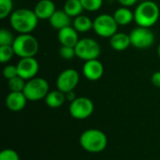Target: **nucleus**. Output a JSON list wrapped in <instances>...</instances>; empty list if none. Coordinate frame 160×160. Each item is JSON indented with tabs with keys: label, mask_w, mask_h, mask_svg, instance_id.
<instances>
[{
	"label": "nucleus",
	"mask_w": 160,
	"mask_h": 160,
	"mask_svg": "<svg viewBox=\"0 0 160 160\" xmlns=\"http://www.w3.org/2000/svg\"><path fill=\"white\" fill-rule=\"evenodd\" d=\"M38 18L29 8L15 9L9 16V23L19 34H31L38 26Z\"/></svg>",
	"instance_id": "obj_1"
},
{
	"label": "nucleus",
	"mask_w": 160,
	"mask_h": 160,
	"mask_svg": "<svg viewBox=\"0 0 160 160\" xmlns=\"http://www.w3.org/2000/svg\"><path fill=\"white\" fill-rule=\"evenodd\" d=\"M160 10L158 4L151 0H145L135 8L134 22L138 26L151 28L158 22Z\"/></svg>",
	"instance_id": "obj_2"
},
{
	"label": "nucleus",
	"mask_w": 160,
	"mask_h": 160,
	"mask_svg": "<svg viewBox=\"0 0 160 160\" xmlns=\"http://www.w3.org/2000/svg\"><path fill=\"white\" fill-rule=\"evenodd\" d=\"M108 139L106 134L99 129H87L80 137V145L83 150L92 154H98L105 150Z\"/></svg>",
	"instance_id": "obj_3"
},
{
	"label": "nucleus",
	"mask_w": 160,
	"mask_h": 160,
	"mask_svg": "<svg viewBox=\"0 0 160 160\" xmlns=\"http://www.w3.org/2000/svg\"><path fill=\"white\" fill-rule=\"evenodd\" d=\"M14 52L20 58L35 57L38 52V39L31 34H20L15 38L12 44Z\"/></svg>",
	"instance_id": "obj_4"
},
{
	"label": "nucleus",
	"mask_w": 160,
	"mask_h": 160,
	"mask_svg": "<svg viewBox=\"0 0 160 160\" xmlns=\"http://www.w3.org/2000/svg\"><path fill=\"white\" fill-rule=\"evenodd\" d=\"M49 92L50 86L48 82L39 77H35L27 81L23 89V94L29 101L41 100L46 98Z\"/></svg>",
	"instance_id": "obj_5"
},
{
	"label": "nucleus",
	"mask_w": 160,
	"mask_h": 160,
	"mask_svg": "<svg viewBox=\"0 0 160 160\" xmlns=\"http://www.w3.org/2000/svg\"><path fill=\"white\" fill-rule=\"evenodd\" d=\"M75 52L78 58L86 62L98 59L100 55L101 48L99 43L94 38H83L75 46Z\"/></svg>",
	"instance_id": "obj_6"
},
{
	"label": "nucleus",
	"mask_w": 160,
	"mask_h": 160,
	"mask_svg": "<svg viewBox=\"0 0 160 160\" xmlns=\"http://www.w3.org/2000/svg\"><path fill=\"white\" fill-rule=\"evenodd\" d=\"M118 24L115 22L112 15L110 14H100L93 21V30L94 32L101 37L111 38L115 33H117Z\"/></svg>",
	"instance_id": "obj_7"
},
{
	"label": "nucleus",
	"mask_w": 160,
	"mask_h": 160,
	"mask_svg": "<svg viewBox=\"0 0 160 160\" xmlns=\"http://www.w3.org/2000/svg\"><path fill=\"white\" fill-rule=\"evenodd\" d=\"M94 112L93 101L86 97L77 98L74 101L70 102L69 113L77 120H84L92 115Z\"/></svg>",
	"instance_id": "obj_8"
},
{
	"label": "nucleus",
	"mask_w": 160,
	"mask_h": 160,
	"mask_svg": "<svg viewBox=\"0 0 160 160\" xmlns=\"http://www.w3.org/2000/svg\"><path fill=\"white\" fill-rule=\"evenodd\" d=\"M129 37L131 46L137 49H147L155 43V35L150 28L138 26L130 32Z\"/></svg>",
	"instance_id": "obj_9"
},
{
	"label": "nucleus",
	"mask_w": 160,
	"mask_h": 160,
	"mask_svg": "<svg viewBox=\"0 0 160 160\" xmlns=\"http://www.w3.org/2000/svg\"><path fill=\"white\" fill-rule=\"evenodd\" d=\"M80 82V75L77 70L68 68L63 70L56 79V87L63 93L73 91Z\"/></svg>",
	"instance_id": "obj_10"
},
{
	"label": "nucleus",
	"mask_w": 160,
	"mask_h": 160,
	"mask_svg": "<svg viewBox=\"0 0 160 160\" xmlns=\"http://www.w3.org/2000/svg\"><path fill=\"white\" fill-rule=\"evenodd\" d=\"M16 66L18 69V75L25 81L35 78L39 70L38 62L35 57L21 58Z\"/></svg>",
	"instance_id": "obj_11"
},
{
	"label": "nucleus",
	"mask_w": 160,
	"mask_h": 160,
	"mask_svg": "<svg viewBox=\"0 0 160 160\" xmlns=\"http://www.w3.org/2000/svg\"><path fill=\"white\" fill-rule=\"evenodd\" d=\"M83 76L92 82L98 81L104 74V67L100 61L98 59L89 60L84 62L82 67Z\"/></svg>",
	"instance_id": "obj_12"
},
{
	"label": "nucleus",
	"mask_w": 160,
	"mask_h": 160,
	"mask_svg": "<svg viewBox=\"0 0 160 160\" xmlns=\"http://www.w3.org/2000/svg\"><path fill=\"white\" fill-rule=\"evenodd\" d=\"M27 102V98L23 92H9L6 98L7 108L14 112H21L24 109Z\"/></svg>",
	"instance_id": "obj_13"
},
{
	"label": "nucleus",
	"mask_w": 160,
	"mask_h": 160,
	"mask_svg": "<svg viewBox=\"0 0 160 160\" xmlns=\"http://www.w3.org/2000/svg\"><path fill=\"white\" fill-rule=\"evenodd\" d=\"M57 38L62 46H68V47H74V48L80 40L78 32L71 25L59 30Z\"/></svg>",
	"instance_id": "obj_14"
},
{
	"label": "nucleus",
	"mask_w": 160,
	"mask_h": 160,
	"mask_svg": "<svg viewBox=\"0 0 160 160\" xmlns=\"http://www.w3.org/2000/svg\"><path fill=\"white\" fill-rule=\"evenodd\" d=\"M55 11L56 8L52 0H39L34 8L38 20H49Z\"/></svg>",
	"instance_id": "obj_15"
},
{
	"label": "nucleus",
	"mask_w": 160,
	"mask_h": 160,
	"mask_svg": "<svg viewBox=\"0 0 160 160\" xmlns=\"http://www.w3.org/2000/svg\"><path fill=\"white\" fill-rule=\"evenodd\" d=\"M49 23L52 28L59 31L71 24V17L68 16L64 9L62 10L56 9V11L49 19Z\"/></svg>",
	"instance_id": "obj_16"
},
{
	"label": "nucleus",
	"mask_w": 160,
	"mask_h": 160,
	"mask_svg": "<svg viewBox=\"0 0 160 160\" xmlns=\"http://www.w3.org/2000/svg\"><path fill=\"white\" fill-rule=\"evenodd\" d=\"M110 45L114 51L117 52L125 51L129 46H131L130 37L126 33L117 32L110 38Z\"/></svg>",
	"instance_id": "obj_17"
},
{
	"label": "nucleus",
	"mask_w": 160,
	"mask_h": 160,
	"mask_svg": "<svg viewBox=\"0 0 160 160\" xmlns=\"http://www.w3.org/2000/svg\"><path fill=\"white\" fill-rule=\"evenodd\" d=\"M112 16L119 26L128 25L134 21V12H132L128 8L126 7L117 8Z\"/></svg>",
	"instance_id": "obj_18"
},
{
	"label": "nucleus",
	"mask_w": 160,
	"mask_h": 160,
	"mask_svg": "<svg viewBox=\"0 0 160 160\" xmlns=\"http://www.w3.org/2000/svg\"><path fill=\"white\" fill-rule=\"evenodd\" d=\"M66 100L67 99H66L65 93L61 92L58 89L50 91L45 98V102H46L47 106L52 109H57V108L61 107L65 103Z\"/></svg>",
	"instance_id": "obj_19"
},
{
	"label": "nucleus",
	"mask_w": 160,
	"mask_h": 160,
	"mask_svg": "<svg viewBox=\"0 0 160 160\" xmlns=\"http://www.w3.org/2000/svg\"><path fill=\"white\" fill-rule=\"evenodd\" d=\"M72 26L78 33H86L93 29V21L86 15H79L72 21Z\"/></svg>",
	"instance_id": "obj_20"
},
{
	"label": "nucleus",
	"mask_w": 160,
	"mask_h": 160,
	"mask_svg": "<svg viewBox=\"0 0 160 160\" xmlns=\"http://www.w3.org/2000/svg\"><path fill=\"white\" fill-rule=\"evenodd\" d=\"M63 9L71 18H75L81 15L84 10L81 0H67L64 4Z\"/></svg>",
	"instance_id": "obj_21"
},
{
	"label": "nucleus",
	"mask_w": 160,
	"mask_h": 160,
	"mask_svg": "<svg viewBox=\"0 0 160 160\" xmlns=\"http://www.w3.org/2000/svg\"><path fill=\"white\" fill-rule=\"evenodd\" d=\"M25 83V80H23L20 76H16L8 81V86L10 92H23Z\"/></svg>",
	"instance_id": "obj_22"
},
{
	"label": "nucleus",
	"mask_w": 160,
	"mask_h": 160,
	"mask_svg": "<svg viewBox=\"0 0 160 160\" xmlns=\"http://www.w3.org/2000/svg\"><path fill=\"white\" fill-rule=\"evenodd\" d=\"M14 54L15 52L12 45L0 46V62L2 64H6L8 61H10Z\"/></svg>",
	"instance_id": "obj_23"
},
{
	"label": "nucleus",
	"mask_w": 160,
	"mask_h": 160,
	"mask_svg": "<svg viewBox=\"0 0 160 160\" xmlns=\"http://www.w3.org/2000/svg\"><path fill=\"white\" fill-rule=\"evenodd\" d=\"M13 0H0V19H6L13 12Z\"/></svg>",
	"instance_id": "obj_24"
},
{
	"label": "nucleus",
	"mask_w": 160,
	"mask_h": 160,
	"mask_svg": "<svg viewBox=\"0 0 160 160\" xmlns=\"http://www.w3.org/2000/svg\"><path fill=\"white\" fill-rule=\"evenodd\" d=\"M104 0H81L84 10L95 12L100 9Z\"/></svg>",
	"instance_id": "obj_25"
},
{
	"label": "nucleus",
	"mask_w": 160,
	"mask_h": 160,
	"mask_svg": "<svg viewBox=\"0 0 160 160\" xmlns=\"http://www.w3.org/2000/svg\"><path fill=\"white\" fill-rule=\"evenodd\" d=\"M14 40L15 38L10 31H8L6 28H2L0 30V46L12 45Z\"/></svg>",
	"instance_id": "obj_26"
},
{
	"label": "nucleus",
	"mask_w": 160,
	"mask_h": 160,
	"mask_svg": "<svg viewBox=\"0 0 160 160\" xmlns=\"http://www.w3.org/2000/svg\"><path fill=\"white\" fill-rule=\"evenodd\" d=\"M59 55L65 60H71L76 56L75 48L68 46H61L59 49Z\"/></svg>",
	"instance_id": "obj_27"
},
{
	"label": "nucleus",
	"mask_w": 160,
	"mask_h": 160,
	"mask_svg": "<svg viewBox=\"0 0 160 160\" xmlns=\"http://www.w3.org/2000/svg\"><path fill=\"white\" fill-rule=\"evenodd\" d=\"M3 76L4 78H6L8 81L16 77V76H19L18 75V69H17V66H14V65H7L4 69H3Z\"/></svg>",
	"instance_id": "obj_28"
},
{
	"label": "nucleus",
	"mask_w": 160,
	"mask_h": 160,
	"mask_svg": "<svg viewBox=\"0 0 160 160\" xmlns=\"http://www.w3.org/2000/svg\"><path fill=\"white\" fill-rule=\"evenodd\" d=\"M0 160H20L18 153L12 149H5L0 153Z\"/></svg>",
	"instance_id": "obj_29"
},
{
	"label": "nucleus",
	"mask_w": 160,
	"mask_h": 160,
	"mask_svg": "<svg viewBox=\"0 0 160 160\" xmlns=\"http://www.w3.org/2000/svg\"><path fill=\"white\" fill-rule=\"evenodd\" d=\"M151 81H152V83L154 84V86L160 88V71H157L152 75Z\"/></svg>",
	"instance_id": "obj_30"
},
{
	"label": "nucleus",
	"mask_w": 160,
	"mask_h": 160,
	"mask_svg": "<svg viewBox=\"0 0 160 160\" xmlns=\"http://www.w3.org/2000/svg\"><path fill=\"white\" fill-rule=\"evenodd\" d=\"M118 3L122 6V7H126V8H129L134 6L138 0H117Z\"/></svg>",
	"instance_id": "obj_31"
},
{
	"label": "nucleus",
	"mask_w": 160,
	"mask_h": 160,
	"mask_svg": "<svg viewBox=\"0 0 160 160\" xmlns=\"http://www.w3.org/2000/svg\"><path fill=\"white\" fill-rule=\"evenodd\" d=\"M65 95H66V99L68 101H69V102H72V101H74L77 98L76 94L74 93V90L73 91H69V92L66 93Z\"/></svg>",
	"instance_id": "obj_32"
},
{
	"label": "nucleus",
	"mask_w": 160,
	"mask_h": 160,
	"mask_svg": "<svg viewBox=\"0 0 160 160\" xmlns=\"http://www.w3.org/2000/svg\"><path fill=\"white\" fill-rule=\"evenodd\" d=\"M158 56H159L160 58V43L159 45H158Z\"/></svg>",
	"instance_id": "obj_33"
},
{
	"label": "nucleus",
	"mask_w": 160,
	"mask_h": 160,
	"mask_svg": "<svg viewBox=\"0 0 160 160\" xmlns=\"http://www.w3.org/2000/svg\"><path fill=\"white\" fill-rule=\"evenodd\" d=\"M108 1H111V0H108Z\"/></svg>",
	"instance_id": "obj_34"
}]
</instances>
